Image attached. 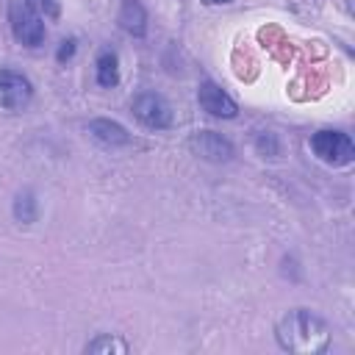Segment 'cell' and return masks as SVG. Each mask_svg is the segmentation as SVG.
Here are the masks:
<instances>
[{"label": "cell", "instance_id": "cell-1", "mask_svg": "<svg viewBox=\"0 0 355 355\" xmlns=\"http://www.w3.org/2000/svg\"><path fill=\"white\" fill-rule=\"evenodd\" d=\"M275 338H277L280 349H286V352L319 355L330 347V327L316 313H311L305 308H294L277 322Z\"/></svg>", "mask_w": 355, "mask_h": 355}, {"label": "cell", "instance_id": "cell-8", "mask_svg": "<svg viewBox=\"0 0 355 355\" xmlns=\"http://www.w3.org/2000/svg\"><path fill=\"white\" fill-rule=\"evenodd\" d=\"M86 130H89L92 139H97L105 147H125V144H130V133L119 122H111V119H92L86 125Z\"/></svg>", "mask_w": 355, "mask_h": 355}, {"label": "cell", "instance_id": "cell-2", "mask_svg": "<svg viewBox=\"0 0 355 355\" xmlns=\"http://www.w3.org/2000/svg\"><path fill=\"white\" fill-rule=\"evenodd\" d=\"M8 22H11V33H14V39L19 44L39 47L44 42L42 14L28 0H11V6H8Z\"/></svg>", "mask_w": 355, "mask_h": 355}, {"label": "cell", "instance_id": "cell-5", "mask_svg": "<svg viewBox=\"0 0 355 355\" xmlns=\"http://www.w3.org/2000/svg\"><path fill=\"white\" fill-rule=\"evenodd\" d=\"M33 100V83L14 69H0V108L22 111Z\"/></svg>", "mask_w": 355, "mask_h": 355}, {"label": "cell", "instance_id": "cell-13", "mask_svg": "<svg viewBox=\"0 0 355 355\" xmlns=\"http://www.w3.org/2000/svg\"><path fill=\"white\" fill-rule=\"evenodd\" d=\"M39 14H44V17H50V19H58L61 17V3L58 0H28Z\"/></svg>", "mask_w": 355, "mask_h": 355}, {"label": "cell", "instance_id": "cell-10", "mask_svg": "<svg viewBox=\"0 0 355 355\" xmlns=\"http://www.w3.org/2000/svg\"><path fill=\"white\" fill-rule=\"evenodd\" d=\"M94 78L100 86L111 89L119 83V58L114 50H100L97 53V61H94Z\"/></svg>", "mask_w": 355, "mask_h": 355}, {"label": "cell", "instance_id": "cell-15", "mask_svg": "<svg viewBox=\"0 0 355 355\" xmlns=\"http://www.w3.org/2000/svg\"><path fill=\"white\" fill-rule=\"evenodd\" d=\"M75 47H78V42L75 39H64L61 42V47H58V53H55V58L64 64V61H69L72 55H75Z\"/></svg>", "mask_w": 355, "mask_h": 355}, {"label": "cell", "instance_id": "cell-3", "mask_svg": "<svg viewBox=\"0 0 355 355\" xmlns=\"http://www.w3.org/2000/svg\"><path fill=\"white\" fill-rule=\"evenodd\" d=\"M311 150L330 166H347L355 158V144L344 130H316L311 136Z\"/></svg>", "mask_w": 355, "mask_h": 355}, {"label": "cell", "instance_id": "cell-4", "mask_svg": "<svg viewBox=\"0 0 355 355\" xmlns=\"http://www.w3.org/2000/svg\"><path fill=\"white\" fill-rule=\"evenodd\" d=\"M130 111H133V116H136L144 128H150V130H164V128L172 125V105H169L161 94H155V92H141V94H136L133 103H130Z\"/></svg>", "mask_w": 355, "mask_h": 355}, {"label": "cell", "instance_id": "cell-6", "mask_svg": "<svg viewBox=\"0 0 355 355\" xmlns=\"http://www.w3.org/2000/svg\"><path fill=\"white\" fill-rule=\"evenodd\" d=\"M189 147L194 155L205 158V161H214V164H222V161H230L233 158V144L216 133V130H197L189 136Z\"/></svg>", "mask_w": 355, "mask_h": 355}, {"label": "cell", "instance_id": "cell-12", "mask_svg": "<svg viewBox=\"0 0 355 355\" xmlns=\"http://www.w3.org/2000/svg\"><path fill=\"white\" fill-rule=\"evenodd\" d=\"M130 347H128V341H122L119 336H108V333H103V336H97V338H92L86 347H83V352L89 355H108V352H116V355H125Z\"/></svg>", "mask_w": 355, "mask_h": 355}, {"label": "cell", "instance_id": "cell-16", "mask_svg": "<svg viewBox=\"0 0 355 355\" xmlns=\"http://www.w3.org/2000/svg\"><path fill=\"white\" fill-rule=\"evenodd\" d=\"M205 6H225V3H230V0H202Z\"/></svg>", "mask_w": 355, "mask_h": 355}, {"label": "cell", "instance_id": "cell-7", "mask_svg": "<svg viewBox=\"0 0 355 355\" xmlns=\"http://www.w3.org/2000/svg\"><path fill=\"white\" fill-rule=\"evenodd\" d=\"M197 100L202 105V111H208L216 119H233L239 114V105L214 83V80H202L197 89Z\"/></svg>", "mask_w": 355, "mask_h": 355}, {"label": "cell", "instance_id": "cell-14", "mask_svg": "<svg viewBox=\"0 0 355 355\" xmlns=\"http://www.w3.org/2000/svg\"><path fill=\"white\" fill-rule=\"evenodd\" d=\"M258 150H261V153H269V155H277L280 147H277V139H275L272 133H266V136L261 133V136H258Z\"/></svg>", "mask_w": 355, "mask_h": 355}, {"label": "cell", "instance_id": "cell-9", "mask_svg": "<svg viewBox=\"0 0 355 355\" xmlns=\"http://www.w3.org/2000/svg\"><path fill=\"white\" fill-rule=\"evenodd\" d=\"M119 25L130 36H144L147 33V11H144V6L139 0H122Z\"/></svg>", "mask_w": 355, "mask_h": 355}, {"label": "cell", "instance_id": "cell-11", "mask_svg": "<svg viewBox=\"0 0 355 355\" xmlns=\"http://www.w3.org/2000/svg\"><path fill=\"white\" fill-rule=\"evenodd\" d=\"M11 211H14V219H17V222H22V225L36 222V216H39V200H36V194H33L31 189L19 191V194L14 197Z\"/></svg>", "mask_w": 355, "mask_h": 355}]
</instances>
